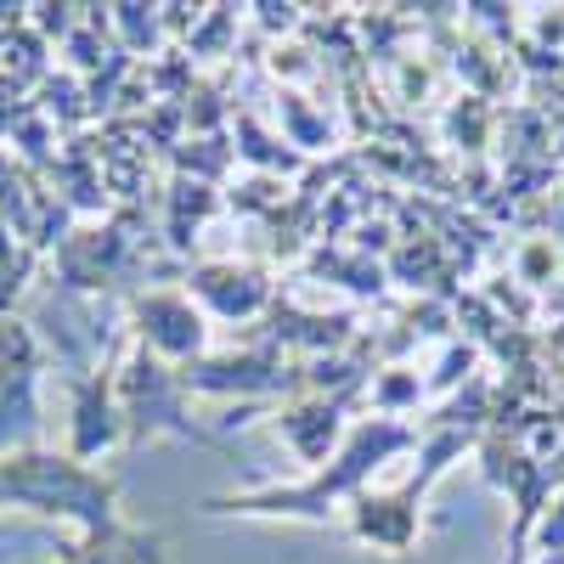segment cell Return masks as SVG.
I'll return each instance as SVG.
<instances>
[{"label": "cell", "instance_id": "1", "mask_svg": "<svg viewBox=\"0 0 564 564\" xmlns=\"http://www.w3.org/2000/svg\"><path fill=\"white\" fill-rule=\"evenodd\" d=\"M0 491L18 508L34 513H63V520H79L85 536H97L113 525V480L90 475L74 457H52V452H23L0 463Z\"/></svg>", "mask_w": 564, "mask_h": 564}, {"label": "cell", "instance_id": "2", "mask_svg": "<svg viewBox=\"0 0 564 564\" xmlns=\"http://www.w3.org/2000/svg\"><path fill=\"white\" fill-rule=\"evenodd\" d=\"M119 412L130 417V441H148L153 430H170L193 446H215V435H204L193 417L181 412V379L153 361V350H135L124 367V384H119Z\"/></svg>", "mask_w": 564, "mask_h": 564}, {"label": "cell", "instance_id": "3", "mask_svg": "<svg viewBox=\"0 0 564 564\" xmlns=\"http://www.w3.org/2000/svg\"><path fill=\"white\" fill-rule=\"evenodd\" d=\"M34 367L40 350L29 339V327L0 316V446L12 435H34Z\"/></svg>", "mask_w": 564, "mask_h": 564}, {"label": "cell", "instance_id": "4", "mask_svg": "<svg viewBox=\"0 0 564 564\" xmlns=\"http://www.w3.org/2000/svg\"><path fill=\"white\" fill-rule=\"evenodd\" d=\"M124 435V412L108 395V379H74V463L97 457Z\"/></svg>", "mask_w": 564, "mask_h": 564}, {"label": "cell", "instance_id": "5", "mask_svg": "<svg viewBox=\"0 0 564 564\" xmlns=\"http://www.w3.org/2000/svg\"><path fill=\"white\" fill-rule=\"evenodd\" d=\"M63 564H170V558H164V536L108 525L97 536H85V547H68Z\"/></svg>", "mask_w": 564, "mask_h": 564}, {"label": "cell", "instance_id": "6", "mask_svg": "<svg viewBox=\"0 0 564 564\" xmlns=\"http://www.w3.org/2000/svg\"><path fill=\"white\" fill-rule=\"evenodd\" d=\"M135 322H141V334H148V345L153 350H198L204 345V327H198V316L186 311L181 300H164V294H153V300H135Z\"/></svg>", "mask_w": 564, "mask_h": 564}, {"label": "cell", "instance_id": "7", "mask_svg": "<svg viewBox=\"0 0 564 564\" xmlns=\"http://www.w3.org/2000/svg\"><path fill=\"white\" fill-rule=\"evenodd\" d=\"M0 508H7V491H0Z\"/></svg>", "mask_w": 564, "mask_h": 564}]
</instances>
